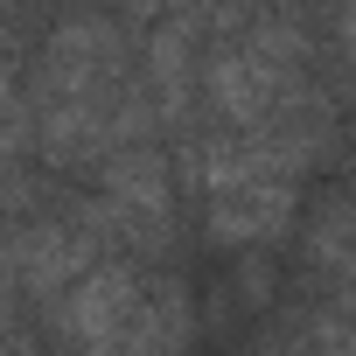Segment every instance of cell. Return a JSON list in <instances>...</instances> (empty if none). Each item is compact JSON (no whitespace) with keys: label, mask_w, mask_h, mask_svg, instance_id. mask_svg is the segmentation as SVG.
<instances>
[{"label":"cell","mask_w":356,"mask_h":356,"mask_svg":"<svg viewBox=\"0 0 356 356\" xmlns=\"http://www.w3.org/2000/svg\"><path fill=\"white\" fill-rule=\"evenodd\" d=\"M91 266H105V245L77 217H56V210L49 217H15V231H8V280H15L22 300L63 307V293Z\"/></svg>","instance_id":"cell-1"},{"label":"cell","mask_w":356,"mask_h":356,"mask_svg":"<svg viewBox=\"0 0 356 356\" xmlns=\"http://www.w3.org/2000/svg\"><path fill=\"white\" fill-rule=\"evenodd\" d=\"M98 196L126 217V224H140L154 245H168V224H175V161L147 140V147H126V154H112V161H98Z\"/></svg>","instance_id":"cell-2"},{"label":"cell","mask_w":356,"mask_h":356,"mask_svg":"<svg viewBox=\"0 0 356 356\" xmlns=\"http://www.w3.org/2000/svg\"><path fill=\"white\" fill-rule=\"evenodd\" d=\"M189 335H196L189 280H182V273H168V266H154V280H147V307H140V321H133L126 356H182Z\"/></svg>","instance_id":"cell-3"},{"label":"cell","mask_w":356,"mask_h":356,"mask_svg":"<svg viewBox=\"0 0 356 356\" xmlns=\"http://www.w3.org/2000/svg\"><path fill=\"white\" fill-rule=\"evenodd\" d=\"M307 259L342 280L335 293H356V189H342V196L321 203V217L307 224Z\"/></svg>","instance_id":"cell-4"},{"label":"cell","mask_w":356,"mask_h":356,"mask_svg":"<svg viewBox=\"0 0 356 356\" xmlns=\"http://www.w3.org/2000/svg\"><path fill=\"white\" fill-rule=\"evenodd\" d=\"M328 29H335V42H342V56H349V70H356V8H342Z\"/></svg>","instance_id":"cell-5"}]
</instances>
